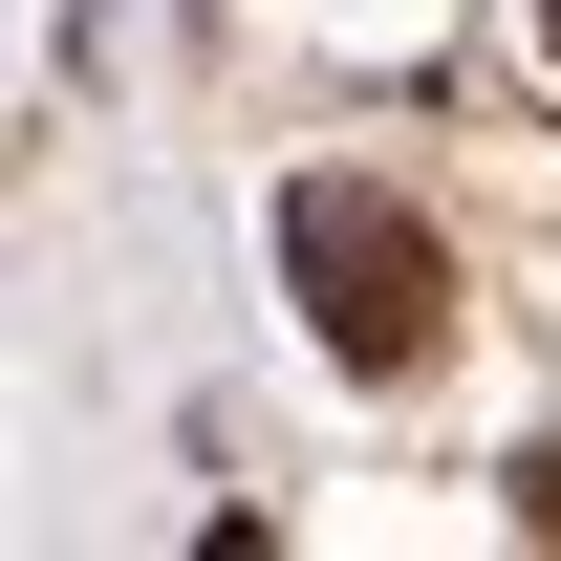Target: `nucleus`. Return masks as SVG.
<instances>
[{"mask_svg":"<svg viewBox=\"0 0 561 561\" xmlns=\"http://www.w3.org/2000/svg\"><path fill=\"white\" fill-rule=\"evenodd\" d=\"M280 302L324 324V367H432V324H454V260H432V216L411 195H367V173H302L280 195Z\"/></svg>","mask_w":561,"mask_h":561,"instance_id":"nucleus-1","label":"nucleus"},{"mask_svg":"<svg viewBox=\"0 0 561 561\" xmlns=\"http://www.w3.org/2000/svg\"><path fill=\"white\" fill-rule=\"evenodd\" d=\"M518 518H540V540H561V454H518Z\"/></svg>","mask_w":561,"mask_h":561,"instance_id":"nucleus-2","label":"nucleus"},{"mask_svg":"<svg viewBox=\"0 0 561 561\" xmlns=\"http://www.w3.org/2000/svg\"><path fill=\"white\" fill-rule=\"evenodd\" d=\"M540 44H561V0H540Z\"/></svg>","mask_w":561,"mask_h":561,"instance_id":"nucleus-3","label":"nucleus"}]
</instances>
